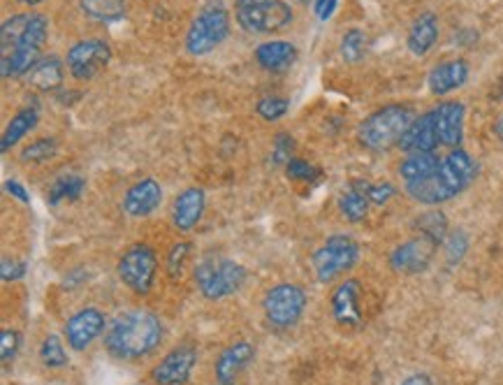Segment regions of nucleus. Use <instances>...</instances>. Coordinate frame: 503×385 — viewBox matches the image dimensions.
I'll return each instance as SVG.
<instances>
[{
  "instance_id": "obj_14",
  "label": "nucleus",
  "mask_w": 503,
  "mask_h": 385,
  "mask_svg": "<svg viewBox=\"0 0 503 385\" xmlns=\"http://www.w3.org/2000/svg\"><path fill=\"white\" fill-rule=\"evenodd\" d=\"M360 295L362 285L357 279H346L343 284L336 285L330 300L332 318H334L336 325L346 327V330H355V327L362 325Z\"/></svg>"
},
{
  "instance_id": "obj_26",
  "label": "nucleus",
  "mask_w": 503,
  "mask_h": 385,
  "mask_svg": "<svg viewBox=\"0 0 503 385\" xmlns=\"http://www.w3.org/2000/svg\"><path fill=\"white\" fill-rule=\"evenodd\" d=\"M269 5H272V0H235L237 24L247 33L263 35Z\"/></svg>"
},
{
  "instance_id": "obj_2",
  "label": "nucleus",
  "mask_w": 503,
  "mask_h": 385,
  "mask_svg": "<svg viewBox=\"0 0 503 385\" xmlns=\"http://www.w3.org/2000/svg\"><path fill=\"white\" fill-rule=\"evenodd\" d=\"M415 121V111L409 105H385L369 114L357 126V142L367 151H388L399 147V140L404 138L411 123Z\"/></svg>"
},
{
  "instance_id": "obj_20",
  "label": "nucleus",
  "mask_w": 503,
  "mask_h": 385,
  "mask_svg": "<svg viewBox=\"0 0 503 385\" xmlns=\"http://www.w3.org/2000/svg\"><path fill=\"white\" fill-rule=\"evenodd\" d=\"M469 63L464 59H452V61H443L436 68H431L430 77H427V86L434 95H448L452 91L461 89L467 84L469 80Z\"/></svg>"
},
{
  "instance_id": "obj_15",
  "label": "nucleus",
  "mask_w": 503,
  "mask_h": 385,
  "mask_svg": "<svg viewBox=\"0 0 503 385\" xmlns=\"http://www.w3.org/2000/svg\"><path fill=\"white\" fill-rule=\"evenodd\" d=\"M434 123L436 135L443 147L459 149L461 140H464V117H467V107L457 101H446L436 105L434 110Z\"/></svg>"
},
{
  "instance_id": "obj_19",
  "label": "nucleus",
  "mask_w": 503,
  "mask_h": 385,
  "mask_svg": "<svg viewBox=\"0 0 503 385\" xmlns=\"http://www.w3.org/2000/svg\"><path fill=\"white\" fill-rule=\"evenodd\" d=\"M205 190L202 188H186L179 193L172 205V223L179 233H190L205 214Z\"/></svg>"
},
{
  "instance_id": "obj_30",
  "label": "nucleus",
  "mask_w": 503,
  "mask_h": 385,
  "mask_svg": "<svg viewBox=\"0 0 503 385\" xmlns=\"http://www.w3.org/2000/svg\"><path fill=\"white\" fill-rule=\"evenodd\" d=\"M367 49H369V37L364 35V31L360 28H351V31L343 33L341 37V44H339V52H341V59L346 61V63L357 65L364 61L367 56Z\"/></svg>"
},
{
  "instance_id": "obj_33",
  "label": "nucleus",
  "mask_w": 503,
  "mask_h": 385,
  "mask_svg": "<svg viewBox=\"0 0 503 385\" xmlns=\"http://www.w3.org/2000/svg\"><path fill=\"white\" fill-rule=\"evenodd\" d=\"M56 153H58L56 138H40L22 149V160L24 163H47V160H52Z\"/></svg>"
},
{
  "instance_id": "obj_39",
  "label": "nucleus",
  "mask_w": 503,
  "mask_h": 385,
  "mask_svg": "<svg viewBox=\"0 0 503 385\" xmlns=\"http://www.w3.org/2000/svg\"><path fill=\"white\" fill-rule=\"evenodd\" d=\"M293 153H295V140L290 132H278L276 138H274L272 144V156H274V163L281 165L285 163L288 165L293 160Z\"/></svg>"
},
{
  "instance_id": "obj_48",
  "label": "nucleus",
  "mask_w": 503,
  "mask_h": 385,
  "mask_svg": "<svg viewBox=\"0 0 503 385\" xmlns=\"http://www.w3.org/2000/svg\"><path fill=\"white\" fill-rule=\"evenodd\" d=\"M494 132H497L498 142L503 144V114H501V117H498V121L494 123Z\"/></svg>"
},
{
  "instance_id": "obj_50",
  "label": "nucleus",
  "mask_w": 503,
  "mask_h": 385,
  "mask_svg": "<svg viewBox=\"0 0 503 385\" xmlns=\"http://www.w3.org/2000/svg\"><path fill=\"white\" fill-rule=\"evenodd\" d=\"M227 385H232V383H227Z\"/></svg>"
},
{
  "instance_id": "obj_31",
  "label": "nucleus",
  "mask_w": 503,
  "mask_h": 385,
  "mask_svg": "<svg viewBox=\"0 0 503 385\" xmlns=\"http://www.w3.org/2000/svg\"><path fill=\"white\" fill-rule=\"evenodd\" d=\"M84 188H86V181L82 179V177L65 175L52 186V190H49V202H52V205H58V202H63V200L68 202L77 200V197L84 193Z\"/></svg>"
},
{
  "instance_id": "obj_25",
  "label": "nucleus",
  "mask_w": 503,
  "mask_h": 385,
  "mask_svg": "<svg viewBox=\"0 0 503 385\" xmlns=\"http://www.w3.org/2000/svg\"><path fill=\"white\" fill-rule=\"evenodd\" d=\"M367 190H369V181L355 179L351 181L348 190L341 193L339 211H341V217L346 218L348 223H360L367 218L369 205H372L367 197Z\"/></svg>"
},
{
  "instance_id": "obj_43",
  "label": "nucleus",
  "mask_w": 503,
  "mask_h": 385,
  "mask_svg": "<svg viewBox=\"0 0 503 385\" xmlns=\"http://www.w3.org/2000/svg\"><path fill=\"white\" fill-rule=\"evenodd\" d=\"M26 274V265L16 260H3V281H16Z\"/></svg>"
},
{
  "instance_id": "obj_12",
  "label": "nucleus",
  "mask_w": 503,
  "mask_h": 385,
  "mask_svg": "<svg viewBox=\"0 0 503 385\" xmlns=\"http://www.w3.org/2000/svg\"><path fill=\"white\" fill-rule=\"evenodd\" d=\"M107 325L105 313L95 309V306H86V309H79L77 313L68 318L65 322V339H68V346L77 353L86 351L95 339L102 334Z\"/></svg>"
},
{
  "instance_id": "obj_8",
  "label": "nucleus",
  "mask_w": 503,
  "mask_h": 385,
  "mask_svg": "<svg viewBox=\"0 0 503 385\" xmlns=\"http://www.w3.org/2000/svg\"><path fill=\"white\" fill-rule=\"evenodd\" d=\"M263 309L274 327H293L306 309V293L295 284H278L267 291Z\"/></svg>"
},
{
  "instance_id": "obj_10",
  "label": "nucleus",
  "mask_w": 503,
  "mask_h": 385,
  "mask_svg": "<svg viewBox=\"0 0 503 385\" xmlns=\"http://www.w3.org/2000/svg\"><path fill=\"white\" fill-rule=\"evenodd\" d=\"M198 364V349L193 343H179L151 370L156 385H186Z\"/></svg>"
},
{
  "instance_id": "obj_27",
  "label": "nucleus",
  "mask_w": 503,
  "mask_h": 385,
  "mask_svg": "<svg viewBox=\"0 0 503 385\" xmlns=\"http://www.w3.org/2000/svg\"><path fill=\"white\" fill-rule=\"evenodd\" d=\"M439 168L440 159L436 153H409V156L399 163V177L404 179V184H411V181H420L436 175Z\"/></svg>"
},
{
  "instance_id": "obj_34",
  "label": "nucleus",
  "mask_w": 503,
  "mask_h": 385,
  "mask_svg": "<svg viewBox=\"0 0 503 385\" xmlns=\"http://www.w3.org/2000/svg\"><path fill=\"white\" fill-rule=\"evenodd\" d=\"M40 360H43L44 367L49 370H61L68 364V355H65L63 342L56 337V334H49L44 337L43 346H40Z\"/></svg>"
},
{
  "instance_id": "obj_37",
  "label": "nucleus",
  "mask_w": 503,
  "mask_h": 385,
  "mask_svg": "<svg viewBox=\"0 0 503 385\" xmlns=\"http://www.w3.org/2000/svg\"><path fill=\"white\" fill-rule=\"evenodd\" d=\"M443 244H446V258L450 265L461 263V258H464L469 251V237L464 230H455V233H450Z\"/></svg>"
},
{
  "instance_id": "obj_42",
  "label": "nucleus",
  "mask_w": 503,
  "mask_h": 385,
  "mask_svg": "<svg viewBox=\"0 0 503 385\" xmlns=\"http://www.w3.org/2000/svg\"><path fill=\"white\" fill-rule=\"evenodd\" d=\"M394 196H397V188H394L392 184H388V181H383V184H369L367 197L372 205L383 207V205H388Z\"/></svg>"
},
{
  "instance_id": "obj_36",
  "label": "nucleus",
  "mask_w": 503,
  "mask_h": 385,
  "mask_svg": "<svg viewBox=\"0 0 503 385\" xmlns=\"http://www.w3.org/2000/svg\"><path fill=\"white\" fill-rule=\"evenodd\" d=\"M293 24V7L285 0H272L267 10V22H265V33H278Z\"/></svg>"
},
{
  "instance_id": "obj_22",
  "label": "nucleus",
  "mask_w": 503,
  "mask_h": 385,
  "mask_svg": "<svg viewBox=\"0 0 503 385\" xmlns=\"http://www.w3.org/2000/svg\"><path fill=\"white\" fill-rule=\"evenodd\" d=\"M256 61L267 72H285L297 61V47L288 40H269L256 49Z\"/></svg>"
},
{
  "instance_id": "obj_13",
  "label": "nucleus",
  "mask_w": 503,
  "mask_h": 385,
  "mask_svg": "<svg viewBox=\"0 0 503 385\" xmlns=\"http://www.w3.org/2000/svg\"><path fill=\"white\" fill-rule=\"evenodd\" d=\"M436 248H439V244L418 235V237L399 244L394 248L390 254V265H392L394 272H401V274H418V272H425L430 267L436 255Z\"/></svg>"
},
{
  "instance_id": "obj_11",
  "label": "nucleus",
  "mask_w": 503,
  "mask_h": 385,
  "mask_svg": "<svg viewBox=\"0 0 503 385\" xmlns=\"http://www.w3.org/2000/svg\"><path fill=\"white\" fill-rule=\"evenodd\" d=\"M476 175V160H473L471 153L464 151V149H452L446 159H440V168L439 172H436V177L440 179V184L446 186L450 197H457L459 193H464V190L473 184Z\"/></svg>"
},
{
  "instance_id": "obj_40",
  "label": "nucleus",
  "mask_w": 503,
  "mask_h": 385,
  "mask_svg": "<svg viewBox=\"0 0 503 385\" xmlns=\"http://www.w3.org/2000/svg\"><path fill=\"white\" fill-rule=\"evenodd\" d=\"M285 172H288L290 179L295 181H314L320 177V169L314 168L311 163L302 159H293L288 165H285Z\"/></svg>"
},
{
  "instance_id": "obj_3",
  "label": "nucleus",
  "mask_w": 503,
  "mask_h": 385,
  "mask_svg": "<svg viewBox=\"0 0 503 385\" xmlns=\"http://www.w3.org/2000/svg\"><path fill=\"white\" fill-rule=\"evenodd\" d=\"M47 37H49V16L40 14V12H35V14L28 16L26 31H24V35L19 37L16 47L12 49L10 53H5L3 61H0V72H3V80H12V77H26V74L33 70V65L43 59L40 53H43V47H44V43H47Z\"/></svg>"
},
{
  "instance_id": "obj_51",
  "label": "nucleus",
  "mask_w": 503,
  "mask_h": 385,
  "mask_svg": "<svg viewBox=\"0 0 503 385\" xmlns=\"http://www.w3.org/2000/svg\"><path fill=\"white\" fill-rule=\"evenodd\" d=\"M305 3H306V0H305Z\"/></svg>"
},
{
  "instance_id": "obj_35",
  "label": "nucleus",
  "mask_w": 503,
  "mask_h": 385,
  "mask_svg": "<svg viewBox=\"0 0 503 385\" xmlns=\"http://www.w3.org/2000/svg\"><path fill=\"white\" fill-rule=\"evenodd\" d=\"M290 110V101L284 98V95H265L260 98L256 105L257 117L265 119V121H278V119H284Z\"/></svg>"
},
{
  "instance_id": "obj_28",
  "label": "nucleus",
  "mask_w": 503,
  "mask_h": 385,
  "mask_svg": "<svg viewBox=\"0 0 503 385\" xmlns=\"http://www.w3.org/2000/svg\"><path fill=\"white\" fill-rule=\"evenodd\" d=\"M79 7L93 22L111 24L123 19L128 5L126 0H79Z\"/></svg>"
},
{
  "instance_id": "obj_7",
  "label": "nucleus",
  "mask_w": 503,
  "mask_h": 385,
  "mask_svg": "<svg viewBox=\"0 0 503 385\" xmlns=\"http://www.w3.org/2000/svg\"><path fill=\"white\" fill-rule=\"evenodd\" d=\"M360 258V246L348 235H334L314 254V269L320 284H332Z\"/></svg>"
},
{
  "instance_id": "obj_49",
  "label": "nucleus",
  "mask_w": 503,
  "mask_h": 385,
  "mask_svg": "<svg viewBox=\"0 0 503 385\" xmlns=\"http://www.w3.org/2000/svg\"><path fill=\"white\" fill-rule=\"evenodd\" d=\"M16 3H24V5H40L44 0H16Z\"/></svg>"
},
{
  "instance_id": "obj_32",
  "label": "nucleus",
  "mask_w": 503,
  "mask_h": 385,
  "mask_svg": "<svg viewBox=\"0 0 503 385\" xmlns=\"http://www.w3.org/2000/svg\"><path fill=\"white\" fill-rule=\"evenodd\" d=\"M28 16L31 14H15L3 22V26H0V52H3V56L10 53L12 49L16 47L19 37H22L24 31H26Z\"/></svg>"
},
{
  "instance_id": "obj_46",
  "label": "nucleus",
  "mask_w": 503,
  "mask_h": 385,
  "mask_svg": "<svg viewBox=\"0 0 503 385\" xmlns=\"http://www.w3.org/2000/svg\"><path fill=\"white\" fill-rule=\"evenodd\" d=\"M399 385H431V379L427 374H413L404 379Z\"/></svg>"
},
{
  "instance_id": "obj_4",
  "label": "nucleus",
  "mask_w": 503,
  "mask_h": 385,
  "mask_svg": "<svg viewBox=\"0 0 503 385\" xmlns=\"http://www.w3.org/2000/svg\"><path fill=\"white\" fill-rule=\"evenodd\" d=\"M227 35H230V12H227V7L220 0L207 3L198 12V16L189 26V33H186V52L190 56H207L220 43H226Z\"/></svg>"
},
{
  "instance_id": "obj_17",
  "label": "nucleus",
  "mask_w": 503,
  "mask_h": 385,
  "mask_svg": "<svg viewBox=\"0 0 503 385\" xmlns=\"http://www.w3.org/2000/svg\"><path fill=\"white\" fill-rule=\"evenodd\" d=\"M253 358H256V346H253L251 342L239 339V342L230 343V346L218 355V360H216L214 364L216 380H218L220 385L232 383V380L253 362Z\"/></svg>"
},
{
  "instance_id": "obj_9",
  "label": "nucleus",
  "mask_w": 503,
  "mask_h": 385,
  "mask_svg": "<svg viewBox=\"0 0 503 385\" xmlns=\"http://www.w3.org/2000/svg\"><path fill=\"white\" fill-rule=\"evenodd\" d=\"M111 61V47L100 37H86L68 49L65 63L77 82H91Z\"/></svg>"
},
{
  "instance_id": "obj_6",
  "label": "nucleus",
  "mask_w": 503,
  "mask_h": 385,
  "mask_svg": "<svg viewBox=\"0 0 503 385\" xmlns=\"http://www.w3.org/2000/svg\"><path fill=\"white\" fill-rule=\"evenodd\" d=\"M116 272H119V279L123 281L128 291H132L135 295H149L153 291L158 274L156 251L144 242L131 244L121 254Z\"/></svg>"
},
{
  "instance_id": "obj_24",
  "label": "nucleus",
  "mask_w": 503,
  "mask_h": 385,
  "mask_svg": "<svg viewBox=\"0 0 503 385\" xmlns=\"http://www.w3.org/2000/svg\"><path fill=\"white\" fill-rule=\"evenodd\" d=\"M40 121V105L37 102H31V105L22 107V110L16 111L12 121L7 123L5 132H3V140H0V151L7 153L12 147L22 142L26 138L28 132L37 126Z\"/></svg>"
},
{
  "instance_id": "obj_44",
  "label": "nucleus",
  "mask_w": 503,
  "mask_h": 385,
  "mask_svg": "<svg viewBox=\"0 0 503 385\" xmlns=\"http://www.w3.org/2000/svg\"><path fill=\"white\" fill-rule=\"evenodd\" d=\"M339 0H314V12L318 16V22H327L334 14Z\"/></svg>"
},
{
  "instance_id": "obj_45",
  "label": "nucleus",
  "mask_w": 503,
  "mask_h": 385,
  "mask_svg": "<svg viewBox=\"0 0 503 385\" xmlns=\"http://www.w3.org/2000/svg\"><path fill=\"white\" fill-rule=\"evenodd\" d=\"M5 188L10 190V196H15V197H19L22 202H28V196H26V190L22 188V186L16 184V181H7L5 184Z\"/></svg>"
},
{
  "instance_id": "obj_18",
  "label": "nucleus",
  "mask_w": 503,
  "mask_h": 385,
  "mask_svg": "<svg viewBox=\"0 0 503 385\" xmlns=\"http://www.w3.org/2000/svg\"><path fill=\"white\" fill-rule=\"evenodd\" d=\"M439 135H436L434 111H425L415 117L409 130L404 132V138L399 140V149L406 153H434L439 147Z\"/></svg>"
},
{
  "instance_id": "obj_47",
  "label": "nucleus",
  "mask_w": 503,
  "mask_h": 385,
  "mask_svg": "<svg viewBox=\"0 0 503 385\" xmlns=\"http://www.w3.org/2000/svg\"><path fill=\"white\" fill-rule=\"evenodd\" d=\"M82 279H84V269H74L73 274L65 276V288H68V284H74V288H77V284Z\"/></svg>"
},
{
  "instance_id": "obj_38",
  "label": "nucleus",
  "mask_w": 503,
  "mask_h": 385,
  "mask_svg": "<svg viewBox=\"0 0 503 385\" xmlns=\"http://www.w3.org/2000/svg\"><path fill=\"white\" fill-rule=\"evenodd\" d=\"M189 255H190V242H179V244H174L172 248H169L168 274L172 276V279H177V276L184 272Z\"/></svg>"
},
{
  "instance_id": "obj_16",
  "label": "nucleus",
  "mask_w": 503,
  "mask_h": 385,
  "mask_svg": "<svg viewBox=\"0 0 503 385\" xmlns=\"http://www.w3.org/2000/svg\"><path fill=\"white\" fill-rule=\"evenodd\" d=\"M163 202V188L156 179H142L132 184L123 197V211L132 218H147Z\"/></svg>"
},
{
  "instance_id": "obj_21",
  "label": "nucleus",
  "mask_w": 503,
  "mask_h": 385,
  "mask_svg": "<svg viewBox=\"0 0 503 385\" xmlns=\"http://www.w3.org/2000/svg\"><path fill=\"white\" fill-rule=\"evenodd\" d=\"M436 40H439V19H436L434 12H422V14L415 16V22L409 28V35H406L409 52L422 59L434 49Z\"/></svg>"
},
{
  "instance_id": "obj_5",
  "label": "nucleus",
  "mask_w": 503,
  "mask_h": 385,
  "mask_svg": "<svg viewBox=\"0 0 503 385\" xmlns=\"http://www.w3.org/2000/svg\"><path fill=\"white\" fill-rule=\"evenodd\" d=\"M247 281L244 265L226 258H205L195 267V284L207 300H223L232 295Z\"/></svg>"
},
{
  "instance_id": "obj_1",
  "label": "nucleus",
  "mask_w": 503,
  "mask_h": 385,
  "mask_svg": "<svg viewBox=\"0 0 503 385\" xmlns=\"http://www.w3.org/2000/svg\"><path fill=\"white\" fill-rule=\"evenodd\" d=\"M163 339V322L151 312H128L110 325L105 346L119 360H140L156 351Z\"/></svg>"
},
{
  "instance_id": "obj_29",
  "label": "nucleus",
  "mask_w": 503,
  "mask_h": 385,
  "mask_svg": "<svg viewBox=\"0 0 503 385\" xmlns=\"http://www.w3.org/2000/svg\"><path fill=\"white\" fill-rule=\"evenodd\" d=\"M415 230H418L422 237L431 239V242H436L440 246V244L446 242L448 237V218L443 211L439 209H431V211H425V214H420L418 218H415Z\"/></svg>"
},
{
  "instance_id": "obj_41",
  "label": "nucleus",
  "mask_w": 503,
  "mask_h": 385,
  "mask_svg": "<svg viewBox=\"0 0 503 385\" xmlns=\"http://www.w3.org/2000/svg\"><path fill=\"white\" fill-rule=\"evenodd\" d=\"M19 343H22V334L16 332V330H3V334H0V358H3V364L15 360Z\"/></svg>"
},
{
  "instance_id": "obj_23",
  "label": "nucleus",
  "mask_w": 503,
  "mask_h": 385,
  "mask_svg": "<svg viewBox=\"0 0 503 385\" xmlns=\"http://www.w3.org/2000/svg\"><path fill=\"white\" fill-rule=\"evenodd\" d=\"M26 84L35 91H43V93L58 91L63 86V61L58 59L56 53L43 56L26 74Z\"/></svg>"
}]
</instances>
